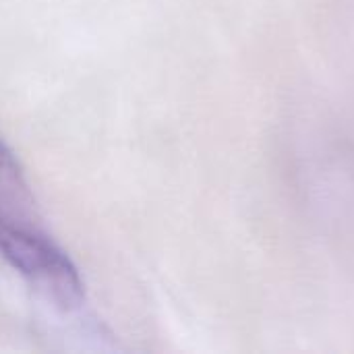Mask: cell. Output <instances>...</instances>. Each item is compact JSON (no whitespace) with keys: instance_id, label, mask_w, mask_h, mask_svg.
Masks as SVG:
<instances>
[{"instance_id":"obj_1","label":"cell","mask_w":354,"mask_h":354,"mask_svg":"<svg viewBox=\"0 0 354 354\" xmlns=\"http://www.w3.org/2000/svg\"><path fill=\"white\" fill-rule=\"evenodd\" d=\"M0 255L29 286L60 311L85 301L83 278L73 259L46 234L17 222L0 207Z\"/></svg>"},{"instance_id":"obj_2","label":"cell","mask_w":354,"mask_h":354,"mask_svg":"<svg viewBox=\"0 0 354 354\" xmlns=\"http://www.w3.org/2000/svg\"><path fill=\"white\" fill-rule=\"evenodd\" d=\"M0 180L6 183V185L19 187V189L25 187V183H23V170H21L15 153L10 151V147L2 139H0Z\"/></svg>"}]
</instances>
